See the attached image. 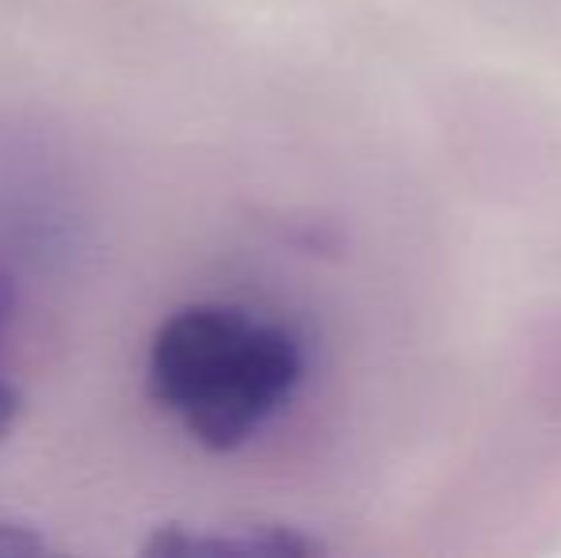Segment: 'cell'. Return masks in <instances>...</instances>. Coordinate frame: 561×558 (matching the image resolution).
I'll return each mask as SVG.
<instances>
[{
  "instance_id": "cell-3",
  "label": "cell",
  "mask_w": 561,
  "mask_h": 558,
  "mask_svg": "<svg viewBox=\"0 0 561 558\" xmlns=\"http://www.w3.org/2000/svg\"><path fill=\"white\" fill-rule=\"evenodd\" d=\"M46 551V539L27 524L0 521V558H20V555H38Z\"/></svg>"
},
{
  "instance_id": "cell-2",
  "label": "cell",
  "mask_w": 561,
  "mask_h": 558,
  "mask_svg": "<svg viewBox=\"0 0 561 558\" xmlns=\"http://www.w3.org/2000/svg\"><path fill=\"white\" fill-rule=\"evenodd\" d=\"M12 306H15V291H12V280L0 272V341L8 333V321H12ZM20 418V395H15L12 383L0 375V440L8 436V429Z\"/></svg>"
},
{
  "instance_id": "cell-1",
  "label": "cell",
  "mask_w": 561,
  "mask_h": 558,
  "mask_svg": "<svg viewBox=\"0 0 561 558\" xmlns=\"http://www.w3.org/2000/svg\"><path fill=\"white\" fill-rule=\"evenodd\" d=\"M302 344L237 306H184L153 337L149 390L203 447L233 452L287 406Z\"/></svg>"
}]
</instances>
